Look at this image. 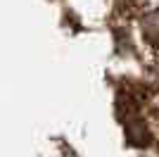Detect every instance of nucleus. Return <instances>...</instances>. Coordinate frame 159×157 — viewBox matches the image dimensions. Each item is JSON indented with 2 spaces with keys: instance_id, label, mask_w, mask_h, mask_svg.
I'll return each mask as SVG.
<instances>
[{
  "instance_id": "1",
  "label": "nucleus",
  "mask_w": 159,
  "mask_h": 157,
  "mask_svg": "<svg viewBox=\"0 0 159 157\" xmlns=\"http://www.w3.org/2000/svg\"><path fill=\"white\" fill-rule=\"evenodd\" d=\"M143 31H145V36H147V40H150V43L159 45V17H150V19H145Z\"/></svg>"
}]
</instances>
